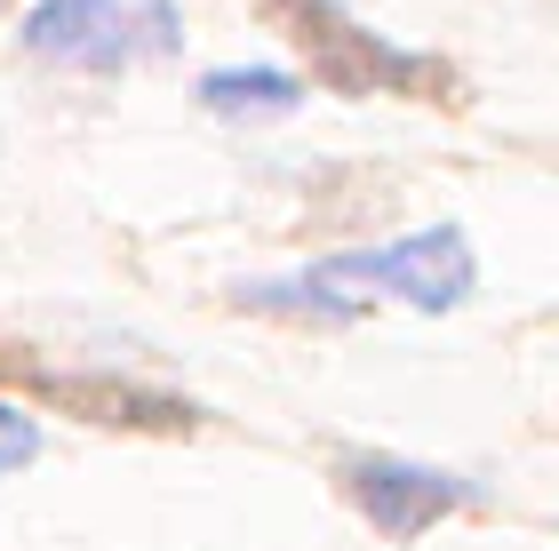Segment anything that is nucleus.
I'll return each mask as SVG.
<instances>
[{"instance_id": "nucleus-1", "label": "nucleus", "mask_w": 559, "mask_h": 551, "mask_svg": "<svg viewBox=\"0 0 559 551\" xmlns=\"http://www.w3.org/2000/svg\"><path fill=\"white\" fill-rule=\"evenodd\" d=\"M16 48L57 72H136L185 48L176 0H33L16 24Z\"/></svg>"}, {"instance_id": "nucleus-2", "label": "nucleus", "mask_w": 559, "mask_h": 551, "mask_svg": "<svg viewBox=\"0 0 559 551\" xmlns=\"http://www.w3.org/2000/svg\"><path fill=\"white\" fill-rule=\"evenodd\" d=\"M320 272L352 296H400L408 312H455L479 280L472 240L455 224H424V232H400L376 248H344V256H320Z\"/></svg>"}, {"instance_id": "nucleus-3", "label": "nucleus", "mask_w": 559, "mask_h": 551, "mask_svg": "<svg viewBox=\"0 0 559 551\" xmlns=\"http://www.w3.org/2000/svg\"><path fill=\"white\" fill-rule=\"evenodd\" d=\"M344 495L360 504V519L376 536L408 543L424 528H440L448 512H464L479 488L440 471V464H408V456H344Z\"/></svg>"}, {"instance_id": "nucleus-4", "label": "nucleus", "mask_w": 559, "mask_h": 551, "mask_svg": "<svg viewBox=\"0 0 559 551\" xmlns=\"http://www.w3.org/2000/svg\"><path fill=\"white\" fill-rule=\"evenodd\" d=\"M233 304L264 312V320H296V328H352V320L368 312V296H352V288L328 280L320 264H304V272H272V280H240Z\"/></svg>"}, {"instance_id": "nucleus-5", "label": "nucleus", "mask_w": 559, "mask_h": 551, "mask_svg": "<svg viewBox=\"0 0 559 551\" xmlns=\"http://www.w3.org/2000/svg\"><path fill=\"white\" fill-rule=\"evenodd\" d=\"M192 96L216 120H288L304 105V81L288 64H216V72H200Z\"/></svg>"}, {"instance_id": "nucleus-6", "label": "nucleus", "mask_w": 559, "mask_h": 551, "mask_svg": "<svg viewBox=\"0 0 559 551\" xmlns=\"http://www.w3.org/2000/svg\"><path fill=\"white\" fill-rule=\"evenodd\" d=\"M40 456V432H33V416H16L9 432H0V480H9V471H24Z\"/></svg>"}, {"instance_id": "nucleus-7", "label": "nucleus", "mask_w": 559, "mask_h": 551, "mask_svg": "<svg viewBox=\"0 0 559 551\" xmlns=\"http://www.w3.org/2000/svg\"><path fill=\"white\" fill-rule=\"evenodd\" d=\"M9 423H16V408H9V399H0V432H9Z\"/></svg>"}]
</instances>
